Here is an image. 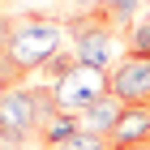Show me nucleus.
<instances>
[{
  "instance_id": "nucleus-1",
  "label": "nucleus",
  "mask_w": 150,
  "mask_h": 150,
  "mask_svg": "<svg viewBox=\"0 0 150 150\" xmlns=\"http://www.w3.org/2000/svg\"><path fill=\"white\" fill-rule=\"evenodd\" d=\"M60 43H64V22L30 13V17H17L13 22V39H9V52L4 56L22 73H30V69H43L47 60L60 52Z\"/></svg>"
},
{
  "instance_id": "nucleus-2",
  "label": "nucleus",
  "mask_w": 150,
  "mask_h": 150,
  "mask_svg": "<svg viewBox=\"0 0 150 150\" xmlns=\"http://www.w3.org/2000/svg\"><path fill=\"white\" fill-rule=\"evenodd\" d=\"M64 30L73 35V56L81 64L112 73V64L120 60V43H116V26L107 22L103 9H81L77 17L64 22Z\"/></svg>"
},
{
  "instance_id": "nucleus-3",
  "label": "nucleus",
  "mask_w": 150,
  "mask_h": 150,
  "mask_svg": "<svg viewBox=\"0 0 150 150\" xmlns=\"http://www.w3.org/2000/svg\"><path fill=\"white\" fill-rule=\"evenodd\" d=\"M47 125L43 107H39V90L35 86H13L0 94V142L26 146L30 137H39Z\"/></svg>"
},
{
  "instance_id": "nucleus-4",
  "label": "nucleus",
  "mask_w": 150,
  "mask_h": 150,
  "mask_svg": "<svg viewBox=\"0 0 150 150\" xmlns=\"http://www.w3.org/2000/svg\"><path fill=\"white\" fill-rule=\"evenodd\" d=\"M52 90H56V107L69 116H81L90 103H99L107 90V73L103 69H90V64H77L73 73H64L60 81H52Z\"/></svg>"
},
{
  "instance_id": "nucleus-5",
  "label": "nucleus",
  "mask_w": 150,
  "mask_h": 150,
  "mask_svg": "<svg viewBox=\"0 0 150 150\" xmlns=\"http://www.w3.org/2000/svg\"><path fill=\"white\" fill-rule=\"evenodd\" d=\"M107 90L125 107H150V60L146 56H120L107 73Z\"/></svg>"
},
{
  "instance_id": "nucleus-6",
  "label": "nucleus",
  "mask_w": 150,
  "mask_h": 150,
  "mask_svg": "<svg viewBox=\"0 0 150 150\" xmlns=\"http://www.w3.org/2000/svg\"><path fill=\"white\" fill-rule=\"evenodd\" d=\"M107 142L112 150H150V107H125Z\"/></svg>"
},
{
  "instance_id": "nucleus-7",
  "label": "nucleus",
  "mask_w": 150,
  "mask_h": 150,
  "mask_svg": "<svg viewBox=\"0 0 150 150\" xmlns=\"http://www.w3.org/2000/svg\"><path fill=\"white\" fill-rule=\"evenodd\" d=\"M120 112H125V103H120L116 94H103L99 103H90L86 112L77 116V125H81V133H99V137H112V129H116V120H120Z\"/></svg>"
},
{
  "instance_id": "nucleus-8",
  "label": "nucleus",
  "mask_w": 150,
  "mask_h": 150,
  "mask_svg": "<svg viewBox=\"0 0 150 150\" xmlns=\"http://www.w3.org/2000/svg\"><path fill=\"white\" fill-rule=\"evenodd\" d=\"M73 133H81L77 116H69V112H56V116H52V120L43 125V133H39V142H43L47 150H56V146H64V142H69Z\"/></svg>"
},
{
  "instance_id": "nucleus-9",
  "label": "nucleus",
  "mask_w": 150,
  "mask_h": 150,
  "mask_svg": "<svg viewBox=\"0 0 150 150\" xmlns=\"http://www.w3.org/2000/svg\"><path fill=\"white\" fill-rule=\"evenodd\" d=\"M125 47H129V56H146L150 60V17H142V22H133L125 30Z\"/></svg>"
},
{
  "instance_id": "nucleus-10",
  "label": "nucleus",
  "mask_w": 150,
  "mask_h": 150,
  "mask_svg": "<svg viewBox=\"0 0 150 150\" xmlns=\"http://www.w3.org/2000/svg\"><path fill=\"white\" fill-rule=\"evenodd\" d=\"M77 64H81V60L73 56V52H56V56L47 60V64H43V69H39V73H43L47 81H60V77H64V73H73V69H77Z\"/></svg>"
},
{
  "instance_id": "nucleus-11",
  "label": "nucleus",
  "mask_w": 150,
  "mask_h": 150,
  "mask_svg": "<svg viewBox=\"0 0 150 150\" xmlns=\"http://www.w3.org/2000/svg\"><path fill=\"white\" fill-rule=\"evenodd\" d=\"M137 4H142V0H112L103 13H107V22H112L116 30H125V26L133 22V9H137Z\"/></svg>"
},
{
  "instance_id": "nucleus-12",
  "label": "nucleus",
  "mask_w": 150,
  "mask_h": 150,
  "mask_svg": "<svg viewBox=\"0 0 150 150\" xmlns=\"http://www.w3.org/2000/svg\"><path fill=\"white\" fill-rule=\"evenodd\" d=\"M56 150H112V142L107 137H99V133H73L64 146H56Z\"/></svg>"
},
{
  "instance_id": "nucleus-13",
  "label": "nucleus",
  "mask_w": 150,
  "mask_h": 150,
  "mask_svg": "<svg viewBox=\"0 0 150 150\" xmlns=\"http://www.w3.org/2000/svg\"><path fill=\"white\" fill-rule=\"evenodd\" d=\"M9 39H13V22H9V17H0V56L9 52Z\"/></svg>"
},
{
  "instance_id": "nucleus-14",
  "label": "nucleus",
  "mask_w": 150,
  "mask_h": 150,
  "mask_svg": "<svg viewBox=\"0 0 150 150\" xmlns=\"http://www.w3.org/2000/svg\"><path fill=\"white\" fill-rule=\"evenodd\" d=\"M112 0H77V9H107Z\"/></svg>"
},
{
  "instance_id": "nucleus-15",
  "label": "nucleus",
  "mask_w": 150,
  "mask_h": 150,
  "mask_svg": "<svg viewBox=\"0 0 150 150\" xmlns=\"http://www.w3.org/2000/svg\"><path fill=\"white\" fill-rule=\"evenodd\" d=\"M0 150H22V146H13V142H0Z\"/></svg>"
},
{
  "instance_id": "nucleus-16",
  "label": "nucleus",
  "mask_w": 150,
  "mask_h": 150,
  "mask_svg": "<svg viewBox=\"0 0 150 150\" xmlns=\"http://www.w3.org/2000/svg\"><path fill=\"white\" fill-rule=\"evenodd\" d=\"M0 4H4V0H0Z\"/></svg>"
}]
</instances>
